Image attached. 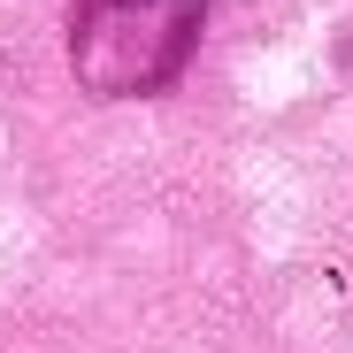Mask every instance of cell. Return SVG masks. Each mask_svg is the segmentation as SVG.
I'll return each mask as SVG.
<instances>
[{
    "instance_id": "1",
    "label": "cell",
    "mask_w": 353,
    "mask_h": 353,
    "mask_svg": "<svg viewBox=\"0 0 353 353\" xmlns=\"http://www.w3.org/2000/svg\"><path fill=\"white\" fill-rule=\"evenodd\" d=\"M200 0H85L77 8V70L100 92H154L192 54Z\"/></svg>"
}]
</instances>
